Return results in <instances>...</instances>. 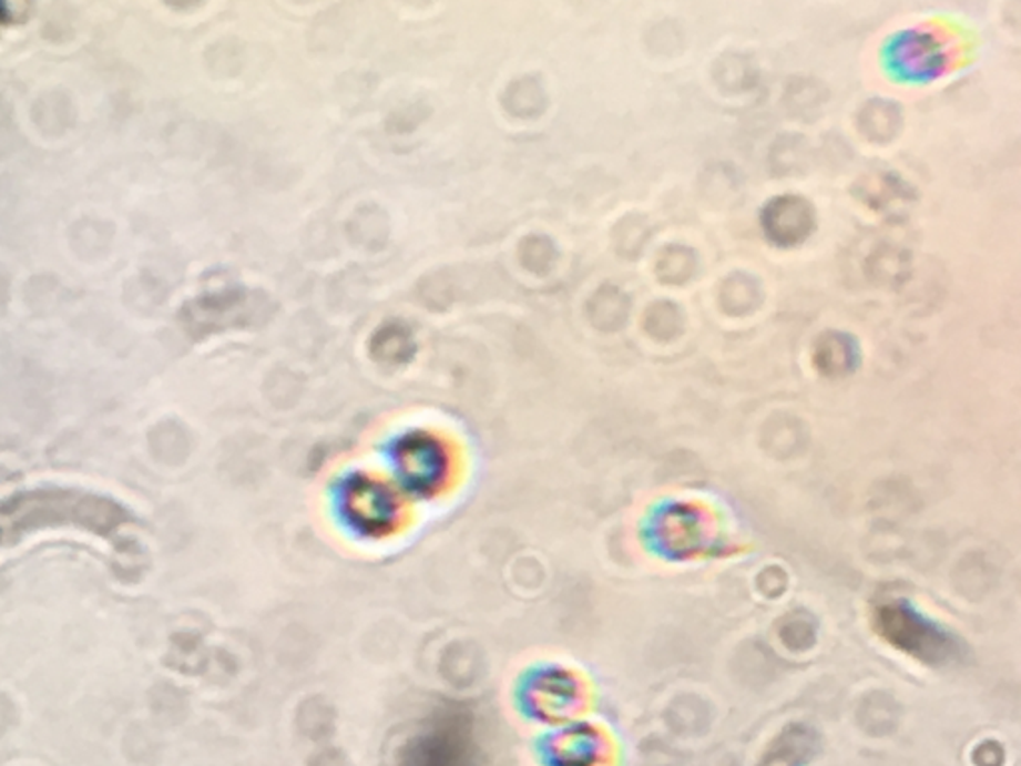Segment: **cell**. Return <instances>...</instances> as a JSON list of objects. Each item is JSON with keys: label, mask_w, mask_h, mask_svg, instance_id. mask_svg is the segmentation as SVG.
I'll return each mask as SVG.
<instances>
[{"label": "cell", "mask_w": 1021, "mask_h": 766, "mask_svg": "<svg viewBox=\"0 0 1021 766\" xmlns=\"http://www.w3.org/2000/svg\"><path fill=\"white\" fill-rule=\"evenodd\" d=\"M14 529L74 525L109 535L126 523L124 509L110 499L72 491H34L10 499L0 511Z\"/></svg>", "instance_id": "1"}]
</instances>
